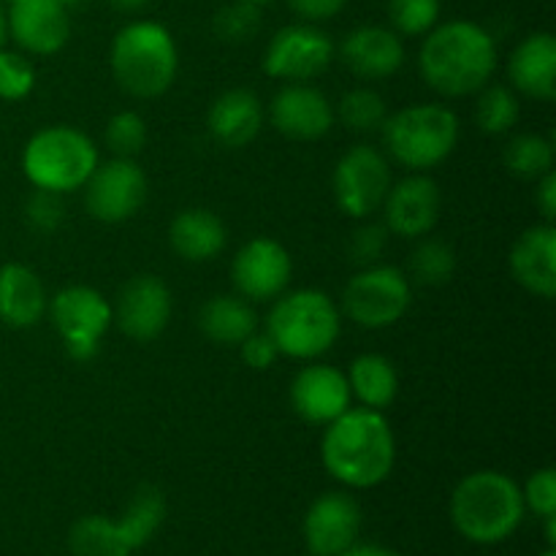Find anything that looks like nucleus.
<instances>
[{"label": "nucleus", "instance_id": "1", "mask_svg": "<svg viewBox=\"0 0 556 556\" xmlns=\"http://www.w3.org/2000/svg\"><path fill=\"white\" fill-rule=\"evenodd\" d=\"M326 472L348 489H375L391 476L396 462V440L380 410L348 407L326 424L320 440Z\"/></svg>", "mask_w": 556, "mask_h": 556}, {"label": "nucleus", "instance_id": "2", "mask_svg": "<svg viewBox=\"0 0 556 556\" xmlns=\"http://www.w3.org/2000/svg\"><path fill=\"white\" fill-rule=\"evenodd\" d=\"M497 43L492 33L470 20H451L427 33L418 52V71L434 92L465 98L492 81Z\"/></svg>", "mask_w": 556, "mask_h": 556}, {"label": "nucleus", "instance_id": "3", "mask_svg": "<svg viewBox=\"0 0 556 556\" xmlns=\"http://www.w3.org/2000/svg\"><path fill=\"white\" fill-rule=\"evenodd\" d=\"M521 486L500 470H478L462 478L451 494V519L462 538L494 546L514 535L525 521Z\"/></svg>", "mask_w": 556, "mask_h": 556}, {"label": "nucleus", "instance_id": "4", "mask_svg": "<svg viewBox=\"0 0 556 556\" xmlns=\"http://www.w3.org/2000/svg\"><path fill=\"white\" fill-rule=\"evenodd\" d=\"M117 85L134 98H157L174 85L179 52L174 36L150 20L130 22L114 36L109 52Z\"/></svg>", "mask_w": 556, "mask_h": 556}, {"label": "nucleus", "instance_id": "5", "mask_svg": "<svg viewBox=\"0 0 556 556\" xmlns=\"http://www.w3.org/2000/svg\"><path fill=\"white\" fill-rule=\"evenodd\" d=\"M342 320L334 299L315 288L280 293L266 315V334L271 337L280 356L313 362L331 351L340 337Z\"/></svg>", "mask_w": 556, "mask_h": 556}, {"label": "nucleus", "instance_id": "6", "mask_svg": "<svg viewBox=\"0 0 556 556\" xmlns=\"http://www.w3.org/2000/svg\"><path fill=\"white\" fill-rule=\"evenodd\" d=\"M98 166L96 141L71 125H49L30 136L22 152V172L38 190L74 193Z\"/></svg>", "mask_w": 556, "mask_h": 556}, {"label": "nucleus", "instance_id": "7", "mask_svg": "<svg viewBox=\"0 0 556 556\" xmlns=\"http://www.w3.org/2000/svg\"><path fill=\"white\" fill-rule=\"evenodd\" d=\"M386 152L407 172L440 166L459 144V117L440 103H416L383 123Z\"/></svg>", "mask_w": 556, "mask_h": 556}, {"label": "nucleus", "instance_id": "8", "mask_svg": "<svg viewBox=\"0 0 556 556\" xmlns=\"http://www.w3.org/2000/svg\"><path fill=\"white\" fill-rule=\"evenodd\" d=\"M166 519V500L157 489L144 486L134 494L119 519L85 516L71 527L68 546L74 556H130L147 546Z\"/></svg>", "mask_w": 556, "mask_h": 556}, {"label": "nucleus", "instance_id": "9", "mask_svg": "<svg viewBox=\"0 0 556 556\" xmlns=\"http://www.w3.org/2000/svg\"><path fill=\"white\" fill-rule=\"evenodd\" d=\"M410 277L391 264L362 266L342 291V309L362 329H389L410 309Z\"/></svg>", "mask_w": 556, "mask_h": 556}, {"label": "nucleus", "instance_id": "10", "mask_svg": "<svg viewBox=\"0 0 556 556\" xmlns=\"http://www.w3.org/2000/svg\"><path fill=\"white\" fill-rule=\"evenodd\" d=\"M49 320L74 362H90L114 324L112 304L90 286H68L49 299Z\"/></svg>", "mask_w": 556, "mask_h": 556}, {"label": "nucleus", "instance_id": "11", "mask_svg": "<svg viewBox=\"0 0 556 556\" xmlns=\"http://www.w3.org/2000/svg\"><path fill=\"white\" fill-rule=\"evenodd\" d=\"M391 188L389 157L369 144H356L337 161L331 174V190L334 201L348 217L375 215L383 206L386 193Z\"/></svg>", "mask_w": 556, "mask_h": 556}, {"label": "nucleus", "instance_id": "12", "mask_svg": "<svg viewBox=\"0 0 556 556\" xmlns=\"http://www.w3.org/2000/svg\"><path fill=\"white\" fill-rule=\"evenodd\" d=\"M147 177L134 157L98 163L85 182V206L96 220L125 223L144 206Z\"/></svg>", "mask_w": 556, "mask_h": 556}, {"label": "nucleus", "instance_id": "13", "mask_svg": "<svg viewBox=\"0 0 556 556\" xmlns=\"http://www.w3.org/2000/svg\"><path fill=\"white\" fill-rule=\"evenodd\" d=\"M334 60V41L313 25H288L264 52V71L280 81H313Z\"/></svg>", "mask_w": 556, "mask_h": 556}, {"label": "nucleus", "instance_id": "14", "mask_svg": "<svg viewBox=\"0 0 556 556\" xmlns=\"http://www.w3.org/2000/svg\"><path fill=\"white\" fill-rule=\"evenodd\" d=\"M172 291L155 275H136L119 288L112 318L125 337L136 342H152L166 331L172 320Z\"/></svg>", "mask_w": 556, "mask_h": 556}, {"label": "nucleus", "instance_id": "15", "mask_svg": "<svg viewBox=\"0 0 556 556\" xmlns=\"http://www.w3.org/2000/svg\"><path fill=\"white\" fill-rule=\"evenodd\" d=\"M293 275L291 253L269 237L250 239L239 248L231 264V280L248 302H269L286 293Z\"/></svg>", "mask_w": 556, "mask_h": 556}, {"label": "nucleus", "instance_id": "16", "mask_svg": "<svg viewBox=\"0 0 556 556\" xmlns=\"http://www.w3.org/2000/svg\"><path fill=\"white\" fill-rule=\"evenodd\" d=\"M440 195L438 182L427 177V172H413L410 177L391 182L389 193L383 201V215L389 233H396L402 239H421L438 226L440 217Z\"/></svg>", "mask_w": 556, "mask_h": 556}, {"label": "nucleus", "instance_id": "17", "mask_svg": "<svg viewBox=\"0 0 556 556\" xmlns=\"http://www.w3.org/2000/svg\"><path fill=\"white\" fill-rule=\"evenodd\" d=\"M269 119L282 136L293 141L324 139L337 114L329 98L307 81H288L269 103Z\"/></svg>", "mask_w": 556, "mask_h": 556}, {"label": "nucleus", "instance_id": "18", "mask_svg": "<svg viewBox=\"0 0 556 556\" xmlns=\"http://www.w3.org/2000/svg\"><path fill=\"white\" fill-rule=\"evenodd\" d=\"M362 508L348 492H326L304 516V541L313 556H340L358 541Z\"/></svg>", "mask_w": 556, "mask_h": 556}, {"label": "nucleus", "instance_id": "19", "mask_svg": "<svg viewBox=\"0 0 556 556\" xmlns=\"http://www.w3.org/2000/svg\"><path fill=\"white\" fill-rule=\"evenodd\" d=\"M351 386L345 372L331 364H307L291 380V407L302 421L326 427L351 407Z\"/></svg>", "mask_w": 556, "mask_h": 556}, {"label": "nucleus", "instance_id": "20", "mask_svg": "<svg viewBox=\"0 0 556 556\" xmlns=\"http://www.w3.org/2000/svg\"><path fill=\"white\" fill-rule=\"evenodd\" d=\"M5 27L25 52L54 54L68 43V9L58 0H11Z\"/></svg>", "mask_w": 556, "mask_h": 556}, {"label": "nucleus", "instance_id": "21", "mask_svg": "<svg viewBox=\"0 0 556 556\" xmlns=\"http://www.w3.org/2000/svg\"><path fill=\"white\" fill-rule=\"evenodd\" d=\"M342 63L358 79H389L405 63V43L400 33L380 25L356 27L342 41Z\"/></svg>", "mask_w": 556, "mask_h": 556}, {"label": "nucleus", "instance_id": "22", "mask_svg": "<svg viewBox=\"0 0 556 556\" xmlns=\"http://www.w3.org/2000/svg\"><path fill=\"white\" fill-rule=\"evenodd\" d=\"M510 271L525 291L541 299L556 296V228L554 223L532 226L510 250Z\"/></svg>", "mask_w": 556, "mask_h": 556}, {"label": "nucleus", "instance_id": "23", "mask_svg": "<svg viewBox=\"0 0 556 556\" xmlns=\"http://www.w3.org/2000/svg\"><path fill=\"white\" fill-rule=\"evenodd\" d=\"M510 90L535 101L556 98V38L552 33H532L508 60Z\"/></svg>", "mask_w": 556, "mask_h": 556}, {"label": "nucleus", "instance_id": "24", "mask_svg": "<svg viewBox=\"0 0 556 556\" xmlns=\"http://www.w3.org/2000/svg\"><path fill=\"white\" fill-rule=\"evenodd\" d=\"M206 128L217 144L228 150H242L264 128V106L258 96L250 90H226L215 98L210 114H206Z\"/></svg>", "mask_w": 556, "mask_h": 556}, {"label": "nucleus", "instance_id": "25", "mask_svg": "<svg viewBox=\"0 0 556 556\" xmlns=\"http://www.w3.org/2000/svg\"><path fill=\"white\" fill-rule=\"evenodd\" d=\"M49 296L41 277L25 264L0 266V320L11 329H30L47 315Z\"/></svg>", "mask_w": 556, "mask_h": 556}, {"label": "nucleus", "instance_id": "26", "mask_svg": "<svg viewBox=\"0 0 556 556\" xmlns=\"http://www.w3.org/2000/svg\"><path fill=\"white\" fill-rule=\"evenodd\" d=\"M172 250L190 264H206L217 258L226 248V226L220 217L210 210H185L179 212L168 228Z\"/></svg>", "mask_w": 556, "mask_h": 556}, {"label": "nucleus", "instance_id": "27", "mask_svg": "<svg viewBox=\"0 0 556 556\" xmlns=\"http://www.w3.org/2000/svg\"><path fill=\"white\" fill-rule=\"evenodd\" d=\"M199 329L215 345H242L255 329H258V315L253 304L244 296L220 293L212 296L199 313Z\"/></svg>", "mask_w": 556, "mask_h": 556}, {"label": "nucleus", "instance_id": "28", "mask_svg": "<svg viewBox=\"0 0 556 556\" xmlns=\"http://www.w3.org/2000/svg\"><path fill=\"white\" fill-rule=\"evenodd\" d=\"M345 378L353 400H358V405L369 407V410L383 413L386 407L394 405L396 394H400L396 367L380 353H364V356L353 358L351 372Z\"/></svg>", "mask_w": 556, "mask_h": 556}, {"label": "nucleus", "instance_id": "29", "mask_svg": "<svg viewBox=\"0 0 556 556\" xmlns=\"http://www.w3.org/2000/svg\"><path fill=\"white\" fill-rule=\"evenodd\" d=\"M505 168L519 179H541L554 172V141L541 134H519L505 144Z\"/></svg>", "mask_w": 556, "mask_h": 556}, {"label": "nucleus", "instance_id": "30", "mask_svg": "<svg viewBox=\"0 0 556 556\" xmlns=\"http://www.w3.org/2000/svg\"><path fill=\"white\" fill-rule=\"evenodd\" d=\"M478 92H481L476 103L478 128L489 136H503L508 130H514L521 114L519 96L505 85H486Z\"/></svg>", "mask_w": 556, "mask_h": 556}, {"label": "nucleus", "instance_id": "31", "mask_svg": "<svg viewBox=\"0 0 556 556\" xmlns=\"http://www.w3.org/2000/svg\"><path fill=\"white\" fill-rule=\"evenodd\" d=\"M334 114H340L342 125L353 134H375L389 119V106H386V98L372 87H353L342 96L340 112Z\"/></svg>", "mask_w": 556, "mask_h": 556}, {"label": "nucleus", "instance_id": "32", "mask_svg": "<svg viewBox=\"0 0 556 556\" xmlns=\"http://www.w3.org/2000/svg\"><path fill=\"white\" fill-rule=\"evenodd\" d=\"M456 271V253L443 239L421 237L410 255V277L421 286H445Z\"/></svg>", "mask_w": 556, "mask_h": 556}, {"label": "nucleus", "instance_id": "33", "mask_svg": "<svg viewBox=\"0 0 556 556\" xmlns=\"http://www.w3.org/2000/svg\"><path fill=\"white\" fill-rule=\"evenodd\" d=\"M389 16L400 36H427L440 20V0H389Z\"/></svg>", "mask_w": 556, "mask_h": 556}, {"label": "nucleus", "instance_id": "34", "mask_svg": "<svg viewBox=\"0 0 556 556\" xmlns=\"http://www.w3.org/2000/svg\"><path fill=\"white\" fill-rule=\"evenodd\" d=\"M212 27H215V36L226 43L250 41L261 30V5L233 0L231 5L217 11Z\"/></svg>", "mask_w": 556, "mask_h": 556}, {"label": "nucleus", "instance_id": "35", "mask_svg": "<svg viewBox=\"0 0 556 556\" xmlns=\"http://www.w3.org/2000/svg\"><path fill=\"white\" fill-rule=\"evenodd\" d=\"M106 147L114 157H136L147 144V123L139 112H117L106 123Z\"/></svg>", "mask_w": 556, "mask_h": 556}, {"label": "nucleus", "instance_id": "36", "mask_svg": "<svg viewBox=\"0 0 556 556\" xmlns=\"http://www.w3.org/2000/svg\"><path fill=\"white\" fill-rule=\"evenodd\" d=\"M36 87V68L20 52L0 49V101H22Z\"/></svg>", "mask_w": 556, "mask_h": 556}, {"label": "nucleus", "instance_id": "37", "mask_svg": "<svg viewBox=\"0 0 556 556\" xmlns=\"http://www.w3.org/2000/svg\"><path fill=\"white\" fill-rule=\"evenodd\" d=\"M521 497H525V508L532 510L535 516L546 519V516H556V472L554 467H543L535 470L527 478L525 489H521Z\"/></svg>", "mask_w": 556, "mask_h": 556}, {"label": "nucleus", "instance_id": "38", "mask_svg": "<svg viewBox=\"0 0 556 556\" xmlns=\"http://www.w3.org/2000/svg\"><path fill=\"white\" fill-rule=\"evenodd\" d=\"M389 244V228L383 223H369V226L356 228L351 233V242H348V253L351 261L358 266H372L378 264L380 253Z\"/></svg>", "mask_w": 556, "mask_h": 556}, {"label": "nucleus", "instance_id": "39", "mask_svg": "<svg viewBox=\"0 0 556 556\" xmlns=\"http://www.w3.org/2000/svg\"><path fill=\"white\" fill-rule=\"evenodd\" d=\"M65 217V206H63V195L52 193V190H38L30 195L27 201V220L36 231H54V228L63 223Z\"/></svg>", "mask_w": 556, "mask_h": 556}, {"label": "nucleus", "instance_id": "40", "mask_svg": "<svg viewBox=\"0 0 556 556\" xmlns=\"http://www.w3.org/2000/svg\"><path fill=\"white\" fill-rule=\"evenodd\" d=\"M239 353H242V362L248 364L250 369H258V372L269 369L271 364L277 362V356H280V351L275 348L271 337L266 334V331H258V329H255L253 334L242 342V345H239Z\"/></svg>", "mask_w": 556, "mask_h": 556}, {"label": "nucleus", "instance_id": "41", "mask_svg": "<svg viewBox=\"0 0 556 556\" xmlns=\"http://www.w3.org/2000/svg\"><path fill=\"white\" fill-rule=\"evenodd\" d=\"M345 3L348 0H288V5L307 22L331 20V16H337L345 9Z\"/></svg>", "mask_w": 556, "mask_h": 556}, {"label": "nucleus", "instance_id": "42", "mask_svg": "<svg viewBox=\"0 0 556 556\" xmlns=\"http://www.w3.org/2000/svg\"><path fill=\"white\" fill-rule=\"evenodd\" d=\"M535 206L541 210L543 223H554L556 217V174L548 172L538 179L535 190Z\"/></svg>", "mask_w": 556, "mask_h": 556}, {"label": "nucleus", "instance_id": "43", "mask_svg": "<svg viewBox=\"0 0 556 556\" xmlns=\"http://www.w3.org/2000/svg\"><path fill=\"white\" fill-rule=\"evenodd\" d=\"M340 556H400L396 552H391V548H383V546H375V543H353L348 552H342Z\"/></svg>", "mask_w": 556, "mask_h": 556}, {"label": "nucleus", "instance_id": "44", "mask_svg": "<svg viewBox=\"0 0 556 556\" xmlns=\"http://www.w3.org/2000/svg\"><path fill=\"white\" fill-rule=\"evenodd\" d=\"M109 3L119 11H136V9H141V5L150 3V0H109Z\"/></svg>", "mask_w": 556, "mask_h": 556}, {"label": "nucleus", "instance_id": "45", "mask_svg": "<svg viewBox=\"0 0 556 556\" xmlns=\"http://www.w3.org/2000/svg\"><path fill=\"white\" fill-rule=\"evenodd\" d=\"M546 543H548V548H554L556 546V516H546Z\"/></svg>", "mask_w": 556, "mask_h": 556}, {"label": "nucleus", "instance_id": "46", "mask_svg": "<svg viewBox=\"0 0 556 556\" xmlns=\"http://www.w3.org/2000/svg\"><path fill=\"white\" fill-rule=\"evenodd\" d=\"M3 38H5V16L0 11V49H3Z\"/></svg>", "mask_w": 556, "mask_h": 556}, {"label": "nucleus", "instance_id": "47", "mask_svg": "<svg viewBox=\"0 0 556 556\" xmlns=\"http://www.w3.org/2000/svg\"><path fill=\"white\" fill-rule=\"evenodd\" d=\"M242 3H253V5H264V3H271V0H242Z\"/></svg>", "mask_w": 556, "mask_h": 556}, {"label": "nucleus", "instance_id": "48", "mask_svg": "<svg viewBox=\"0 0 556 556\" xmlns=\"http://www.w3.org/2000/svg\"><path fill=\"white\" fill-rule=\"evenodd\" d=\"M60 5H65V9H68V5H74V3H79V0H58Z\"/></svg>", "mask_w": 556, "mask_h": 556}, {"label": "nucleus", "instance_id": "49", "mask_svg": "<svg viewBox=\"0 0 556 556\" xmlns=\"http://www.w3.org/2000/svg\"><path fill=\"white\" fill-rule=\"evenodd\" d=\"M541 556H556V548H546Z\"/></svg>", "mask_w": 556, "mask_h": 556}]
</instances>
